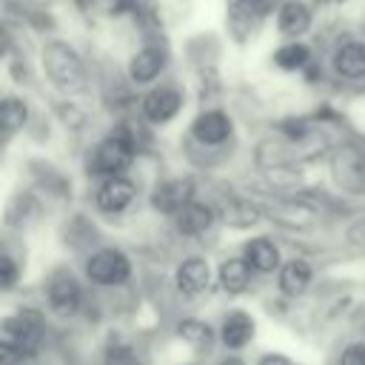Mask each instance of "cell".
<instances>
[{
    "label": "cell",
    "mask_w": 365,
    "mask_h": 365,
    "mask_svg": "<svg viewBox=\"0 0 365 365\" xmlns=\"http://www.w3.org/2000/svg\"><path fill=\"white\" fill-rule=\"evenodd\" d=\"M29 111H26V103L17 100V97H6L3 106H0V120H3V128H6V137L14 134L17 128H23Z\"/></svg>",
    "instance_id": "22"
},
{
    "label": "cell",
    "mask_w": 365,
    "mask_h": 365,
    "mask_svg": "<svg viewBox=\"0 0 365 365\" xmlns=\"http://www.w3.org/2000/svg\"><path fill=\"white\" fill-rule=\"evenodd\" d=\"M194 202V180L191 177H174V180H165L163 185L154 188L151 194V205L163 214H180L185 205Z\"/></svg>",
    "instance_id": "6"
},
{
    "label": "cell",
    "mask_w": 365,
    "mask_h": 365,
    "mask_svg": "<svg viewBox=\"0 0 365 365\" xmlns=\"http://www.w3.org/2000/svg\"><path fill=\"white\" fill-rule=\"evenodd\" d=\"M191 131L200 143L205 145H220L228 140L231 134V117L222 114V111H202L194 123H191Z\"/></svg>",
    "instance_id": "11"
},
{
    "label": "cell",
    "mask_w": 365,
    "mask_h": 365,
    "mask_svg": "<svg viewBox=\"0 0 365 365\" xmlns=\"http://www.w3.org/2000/svg\"><path fill=\"white\" fill-rule=\"evenodd\" d=\"M46 297H48V305H51L57 314H74V311L80 308L83 291H80V282L74 279L71 271H54V274L48 277Z\"/></svg>",
    "instance_id": "7"
},
{
    "label": "cell",
    "mask_w": 365,
    "mask_h": 365,
    "mask_svg": "<svg viewBox=\"0 0 365 365\" xmlns=\"http://www.w3.org/2000/svg\"><path fill=\"white\" fill-rule=\"evenodd\" d=\"M311 60V51H308V46H302V43H285V46H279L277 51H274V63L279 66V68H285V71H297V68H302L305 63Z\"/></svg>",
    "instance_id": "21"
},
{
    "label": "cell",
    "mask_w": 365,
    "mask_h": 365,
    "mask_svg": "<svg viewBox=\"0 0 365 365\" xmlns=\"http://www.w3.org/2000/svg\"><path fill=\"white\" fill-rule=\"evenodd\" d=\"M180 108H182V97L171 86H157L143 97V114L151 123H168L177 117Z\"/></svg>",
    "instance_id": "8"
},
{
    "label": "cell",
    "mask_w": 365,
    "mask_h": 365,
    "mask_svg": "<svg viewBox=\"0 0 365 365\" xmlns=\"http://www.w3.org/2000/svg\"><path fill=\"white\" fill-rule=\"evenodd\" d=\"M362 29H365V20H362Z\"/></svg>",
    "instance_id": "31"
},
{
    "label": "cell",
    "mask_w": 365,
    "mask_h": 365,
    "mask_svg": "<svg viewBox=\"0 0 365 365\" xmlns=\"http://www.w3.org/2000/svg\"><path fill=\"white\" fill-rule=\"evenodd\" d=\"M86 274H88V279H94L100 285H120L128 279L131 262L117 248H100L86 259Z\"/></svg>",
    "instance_id": "2"
},
{
    "label": "cell",
    "mask_w": 365,
    "mask_h": 365,
    "mask_svg": "<svg viewBox=\"0 0 365 365\" xmlns=\"http://www.w3.org/2000/svg\"><path fill=\"white\" fill-rule=\"evenodd\" d=\"M208 279H211V271H208V262L200 259V257H188L177 265V274H174V282H177V291L185 294V297H197L208 288Z\"/></svg>",
    "instance_id": "9"
},
{
    "label": "cell",
    "mask_w": 365,
    "mask_h": 365,
    "mask_svg": "<svg viewBox=\"0 0 365 365\" xmlns=\"http://www.w3.org/2000/svg\"><path fill=\"white\" fill-rule=\"evenodd\" d=\"M359 237H365V222H359L356 228H351V240L359 242Z\"/></svg>",
    "instance_id": "29"
},
{
    "label": "cell",
    "mask_w": 365,
    "mask_h": 365,
    "mask_svg": "<svg viewBox=\"0 0 365 365\" xmlns=\"http://www.w3.org/2000/svg\"><path fill=\"white\" fill-rule=\"evenodd\" d=\"M257 365H291V362H288L282 354H265V356H262Z\"/></svg>",
    "instance_id": "28"
},
{
    "label": "cell",
    "mask_w": 365,
    "mask_h": 365,
    "mask_svg": "<svg viewBox=\"0 0 365 365\" xmlns=\"http://www.w3.org/2000/svg\"><path fill=\"white\" fill-rule=\"evenodd\" d=\"M103 365H140V359L125 342H111L108 351H106Z\"/></svg>",
    "instance_id": "24"
},
{
    "label": "cell",
    "mask_w": 365,
    "mask_h": 365,
    "mask_svg": "<svg viewBox=\"0 0 365 365\" xmlns=\"http://www.w3.org/2000/svg\"><path fill=\"white\" fill-rule=\"evenodd\" d=\"M111 137H117L120 143H125L131 151H143L148 145V131L143 125H137V123H120V128Z\"/></svg>",
    "instance_id": "23"
},
{
    "label": "cell",
    "mask_w": 365,
    "mask_h": 365,
    "mask_svg": "<svg viewBox=\"0 0 365 365\" xmlns=\"http://www.w3.org/2000/svg\"><path fill=\"white\" fill-rule=\"evenodd\" d=\"M334 71L339 77H345V80L365 77V43H359V40L342 43L334 51Z\"/></svg>",
    "instance_id": "12"
},
{
    "label": "cell",
    "mask_w": 365,
    "mask_h": 365,
    "mask_svg": "<svg viewBox=\"0 0 365 365\" xmlns=\"http://www.w3.org/2000/svg\"><path fill=\"white\" fill-rule=\"evenodd\" d=\"M277 29L285 34V37H299L311 29V11L305 3L299 0H285L277 11Z\"/></svg>",
    "instance_id": "13"
},
{
    "label": "cell",
    "mask_w": 365,
    "mask_h": 365,
    "mask_svg": "<svg viewBox=\"0 0 365 365\" xmlns=\"http://www.w3.org/2000/svg\"><path fill=\"white\" fill-rule=\"evenodd\" d=\"M0 271H3V288H6V291H9V288H14L17 265H14V259H11L9 254H3V259H0Z\"/></svg>",
    "instance_id": "26"
},
{
    "label": "cell",
    "mask_w": 365,
    "mask_h": 365,
    "mask_svg": "<svg viewBox=\"0 0 365 365\" xmlns=\"http://www.w3.org/2000/svg\"><path fill=\"white\" fill-rule=\"evenodd\" d=\"M211 222H214V214H211V208L202 205V202H191V205H185V208L177 214V228H180L182 234H188V237H197V234L208 231Z\"/></svg>",
    "instance_id": "19"
},
{
    "label": "cell",
    "mask_w": 365,
    "mask_h": 365,
    "mask_svg": "<svg viewBox=\"0 0 365 365\" xmlns=\"http://www.w3.org/2000/svg\"><path fill=\"white\" fill-rule=\"evenodd\" d=\"M165 66V57L160 48H140L131 60H128V77L134 83H151Z\"/></svg>",
    "instance_id": "15"
},
{
    "label": "cell",
    "mask_w": 365,
    "mask_h": 365,
    "mask_svg": "<svg viewBox=\"0 0 365 365\" xmlns=\"http://www.w3.org/2000/svg\"><path fill=\"white\" fill-rule=\"evenodd\" d=\"M220 336L228 348H242L251 342L254 336V319L245 314V311H234L222 319V328H220Z\"/></svg>",
    "instance_id": "18"
},
{
    "label": "cell",
    "mask_w": 365,
    "mask_h": 365,
    "mask_svg": "<svg viewBox=\"0 0 365 365\" xmlns=\"http://www.w3.org/2000/svg\"><path fill=\"white\" fill-rule=\"evenodd\" d=\"M20 359H23V354H20L11 342L3 339V342H0V365H17Z\"/></svg>",
    "instance_id": "27"
},
{
    "label": "cell",
    "mask_w": 365,
    "mask_h": 365,
    "mask_svg": "<svg viewBox=\"0 0 365 365\" xmlns=\"http://www.w3.org/2000/svg\"><path fill=\"white\" fill-rule=\"evenodd\" d=\"M251 265L245 262V257H228L220 262V285L228 294H242L251 282Z\"/></svg>",
    "instance_id": "17"
},
{
    "label": "cell",
    "mask_w": 365,
    "mask_h": 365,
    "mask_svg": "<svg viewBox=\"0 0 365 365\" xmlns=\"http://www.w3.org/2000/svg\"><path fill=\"white\" fill-rule=\"evenodd\" d=\"M131 154L134 151L125 143H120L117 137H108L94 148V157L88 163V168H91V174H103L106 180L108 177H123V171L131 165Z\"/></svg>",
    "instance_id": "4"
},
{
    "label": "cell",
    "mask_w": 365,
    "mask_h": 365,
    "mask_svg": "<svg viewBox=\"0 0 365 365\" xmlns=\"http://www.w3.org/2000/svg\"><path fill=\"white\" fill-rule=\"evenodd\" d=\"M177 334H180V339L188 342L194 351H211V345H214V331H211V325L202 322V319H182V322L177 325Z\"/></svg>",
    "instance_id": "20"
},
{
    "label": "cell",
    "mask_w": 365,
    "mask_h": 365,
    "mask_svg": "<svg viewBox=\"0 0 365 365\" xmlns=\"http://www.w3.org/2000/svg\"><path fill=\"white\" fill-rule=\"evenodd\" d=\"M220 365H245L240 356H225V359H220Z\"/></svg>",
    "instance_id": "30"
},
{
    "label": "cell",
    "mask_w": 365,
    "mask_h": 365,
    "mask_svg": "<svg viewBox=\"0 0 365 365\" xmlns=\"http://www.w3.org/2000/svg\"><path fill=\"white\" fill-rule=\"evenodd\" d=\"M43 71L51 80V86L60 88V91H66V94H77V91L86 88L83 60L63 40H51V43L43 46Z\"/></svg>",
    "instance_id": "1"
},
{
    "label": "cell",
    "mask_w": 365,
    "mask_h": 365,
    "mask_svg": "<svg viewBox=\"0 0 365 365\" xmlns=\"http://www.w3.org/2000/svg\"><path fill=\"white\" fill-rule=\"evenodd\" d=\"M331 168H334L336 185L342 191H348V194H362L365 191V157H362V151H356L354 145L336 148V154L331 160Z\"/></svg>",
    "instance_id": "3"
},
{
    "label": "cell",
    "mask_w": 365,
    "mask_h": 365,
    "mask_svg": "<svg viewBox=\"0 0 365 365\" xmlns=\"http://www.w3.org/2000/svg\"><path fill=\"white\" fill-rule=\"evenodd\" d=\"M339 365H365V342H351L345 345Z\"/></svg>",
    "instance_id": "25"
},
{
    "label": "cell",
    "mask_w": 365,
    "mask_h": 365,
    "mask_svg": "<svg viewBox=\"0 0 365 365\" xmlns=\"http://www.w3.org/2000/svg\"><path fill=\"white\" fill-rule=\"evenodd\" d=\"M94 200H97V208H100V211L117 214V211H123V208L134 200V185H131V180H125V177H108V180L97 188Z\"/></svg>",
    "instance_id": "10"
},
{
    "label": "cell",
    "mask_w": 365,
    "mask_h": 365,
    "mask_svg": "<svg viewBox=\"0 0 365 365\" xmlns=\"http://www.w3.org/2000/svg\"><path fill=\"white\" fill-rule=\"evenodd\" d=\"M311 285V265L305 259H288L279 268V291L285 297H299L305 294V288Z\"/></svg>",
    "instance_id": "16"
},
{
    "label": "cell",
    "mask_w": 365,
    "mask_h": 365,
    "mask_svg": "<svg viewBox=\"0 0 365 365\" xmlns=\"http://www.w3.org/2000/svg\"><path fill=\"white\" fill-rule=\"evenodd\" d=\"M242 254H245V262H248L254 271H259V274H268V271L279 268V248H277L268 237H254V240H248Z\"/></svg>",
    "instance_id": "14"
},
{
    "label": "cell",
    "mask_w": 365,
    "mask_h": 365,
    "mask_svg": "<svg viewBox=\"0 0 365 365\" xmlns=\"http://www.w3.org/2000/svg\"><path fill=\"white\" fill-rule=\"evenodd\" d=\"M3 339L11 342L20 354H31L40 342V317L34 311H20L3 319Z\"/></svg>",
    "instance_id": "5"
}]
</instances>
